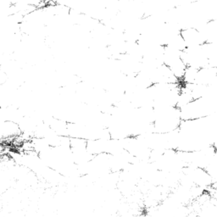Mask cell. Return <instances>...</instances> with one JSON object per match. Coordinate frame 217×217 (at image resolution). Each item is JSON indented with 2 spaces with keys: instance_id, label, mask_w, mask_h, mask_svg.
<instances>
[{
  "instance_id": "obj_1",
  "label": "cell",
  "mask_w": 217,
  "mask_h": 217,
  "mask_svg": "<svg viewBox=\"0 0 217 217\" xmlns=\"http://www.w3.org/2000/svg\"><path fill=\"white\" fill-rule=\"evenodd\" d=\"M153 131L157 133H169L179 129L182 121L180 110L177 107L153 108Z\"/></svg>"
},
{
  "instance_id": "obj_3",
  "label": "cell",
  "mask_w": 217,
  "mask_h": 217,
  "mask_svg": "<svg viewBox=\"0 0 217 217\" xmlns=\"http://www.w3.org/2000/svg\"><path fill=\"white\" fill-rule=\"evenodd\" d=\"M22 134L21 129L18 123L10 121V120H5L2 121L1 126V135L2 138H16L21 137Z\"/></svg>"
},
{
  "instance_id": "obj_2",
  "label": "cell",
  "mask_w": 217,
  "mask_h": 217,
  "mask_svg": "<svg viewBox=\"0 0 217 217\" xmlns=\"http://www.w3.org/2000/svg\"><path fill=\"white\" fill-rule=\"evenodd\" d=\"M181 34L182 36L187 48H193L201 46L206 43L203 35L196 28H186L181 30Z\"/></svg>"
}]
</instances>
